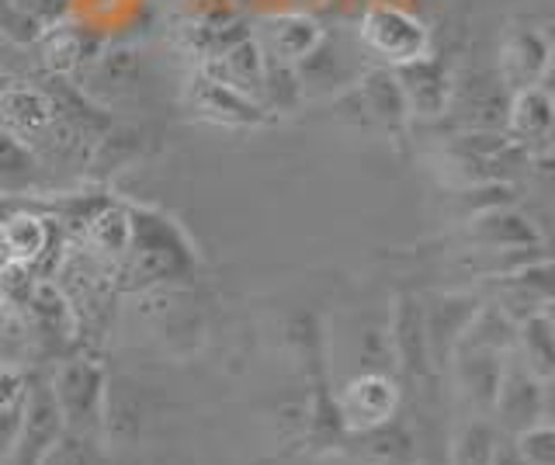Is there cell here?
Masks as SVG:
<instances>
[{"instance_id":"obj_1","label":"cell","mask_w":555,"mask_h":465,"mask_svg":"<svg viewBox=\"0 0 555 465\" xmlns=\"http://www.w3.org/2000/svg\"><path fill=\"white\" fill-rule=\"evenodd\" d=\"M56 396V406L63 413V427L66 435H77L83 441H94L104 427V389H101V375L87 365L66 369L63 378L52 389Z\"/></svg>"},{"instance_id":"obj_2","label":"cell","mask_w":555,"mask_h":465,"mask_svg":"<svg viewBox=\"0 0 555 465\" xmlns=\"http://www.w3.org/2000/svg\"><path fill=\"white\" fill-rule=\"evenodd\" d=\"M63 430H66L63 413L56 406L52 389L39 386L35 392H28L22 410V427H17L8 465H42V458L52 452V444L63 438Z\"/></svg>"},{"instance_id":"obj_3","label":"cell","mask_w":555,"mask_h":465,"mask_svg":"<svg viewBox=\"0 0 555 465\" xmlns=\"http://www.w3.org/2000/svg\"><path fill=\"white\" fill-rule=\"evenodd\" d=\"M396 386L382 375H364L358 383H351L344 389L340 403H337V421L344 430H354V435H364V430H375L382 424L392 421L396 413Z\"/></svg>"},{"instance_id":"obj_4","label":"cell","mask_w":555,"mask_h":465,"mask_svg":"<svg viewBox=\"0 0 555 465\" xmlns=\"http://www.w3.org/2000/svg\"><path fill=\"white\" fill-rule=\"evenodd\" d=\"M496 413H500V424L520 435L534 424H542L545 417V403H542V389H538L528 375H511L507 383L496 386Z\"/></svg>"},{"instance_id":"obj_5","label":"cell","mask_w":555,"mask_h":465,"mask_svg":"<svg viewBox=\"0 0 555 465\" xmlns=\"http://www.w3.org/2000/svg\"><path fill=\"white\" fill-rule=\"evenodd\" d=\"M496 444H500L496 427L486 421H473L459 430L455 441H451L448 465H493Z\"/></svg>"},{"instance_id":"obj_6","label":"cell","mask_w":555,"mask_h":465,"mask_svg":"<svg viewBox=\"0 0 555 465\" xmlns=\"http://www.w3.org/2000/svg\"><path fill=\"white\" fill-rule=\"evenodd\" d=\"M511 444L528 465H555V430L545 421L528 427V430H520Z\"/></svg>"},{"instance_id":"obj_7","label":"cell","mask_w":555,"mask_h":465,"mask_svg":"<svg viewBox=\"0 0 555 465\" xmlns=\"http://www.w3.org/2000/svg\"><path fill=\"white\" fill-rule=\"evenodd\" d=\"M42 465H94V441H83L63 430V438L52 444V452L42 458Z\"/></svg>"},{"instance_id":"obj_8","label":"cell","mask_w":555,"mask_h":465,"mask_svg":"<svg viewBox=\"0 0 555 465\" xmlns=\"http://www.w3.org/2000/svg\"><path fill=\"white\" fill-rule=\"evenodd\" d=\"M22 410L25 403L17 406H0V465H8L11 458V448L17 438V427H22Z\"/></svg>"},{"instance_id":"obj_9","label":"cell","mask_w":555,"mask_h":465,"mask_svg":"<svg viewBox=\"0 0 555 465\" xmlns=\"http://www.w3.org/2000/svg\"><path fill=\"white\" fill-rule=\"evenodd\" d=\"M493 465H528V462L514 452V444L500 441V444H496V452H493Z\"/></svg>"}]
</instances>
